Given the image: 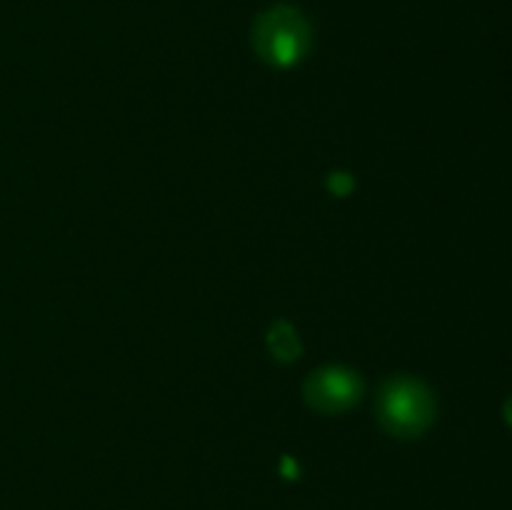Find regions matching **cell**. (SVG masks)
<instances>
[{
    "label": "cell",
    "mask_w": 512,
    "mask_h": 510,
    "mask_svg": "<svg viewBox=\"0 0 512 510\" xmlns=\"http://www.w3.org/2000/svg\"><path fill=\"white\" fill-rule=\"evenodd\" d=\"M253 45L268 63L293 65L310 45V25L300 10L290 5H275L258 15L253 28Z\"/></svg>",
    "instance_id": "1"
},
{
    "label": "cell",
    "mask_w": 512,
    "mask_h": 510,
    "mask_svg": "<svg viewBox=\"0 0 512 510\" xmlns=\"http://www.w3.org/2000/svg\"><path fill=\"white\" fill-rule=\"evenodd\" d=\"M380 418L393 433L418 435L433 418V400L413 380H393L380 395Z\"/></svg>",
    "instance_id": "2"
},
{
    "label": "cell",
    "mask_w": 512,
    "mask_h": 510,
    "mask_svg": "<svg viewBox=\"0 0 512 510\" xmlns=\"http://www.w3.org/2000/svg\"><path fill=\"white\" fill-rule=\"evenodd\" d=\"M308 398L323 410H340L358 398V380L340 370H323L310 378Z\"/></svg>",
    "instance_id": "3"
},
{
    "label": "cell",
    "mask_w": 512,
    "mask_h": 510,
    "mask_svg": "<svg viewBox=\"0 0 512 510\" xmlns=\"http://www.w3.org/2000/svg\"><path fill=\"white\" fill-rule=\"evenodd\" d=\"M508 420L512 423V400L508 403Z\"/></svg>",
    "instance_id": "4"
}]
</instances>
